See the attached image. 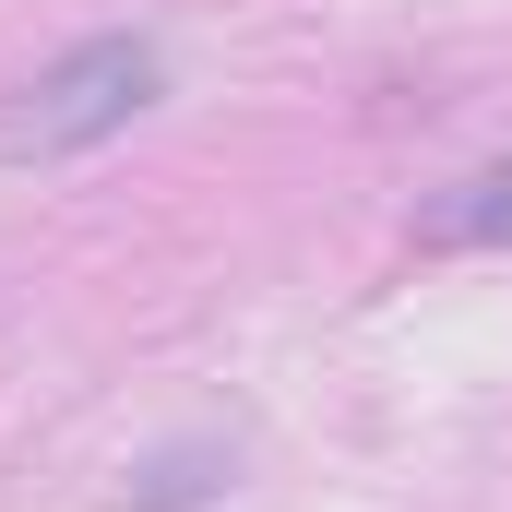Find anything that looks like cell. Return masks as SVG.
I'll use <instances>...</instances> for the list:
<instances>
[{
	"mask_svg": "<svg viewBox=\"0 0 512 512\" xmlns=\"http://www.w3.org/2000/svg\"><path fill=\"white\" fill-rule=\"evenodd\" d=\"M429 239L465 251V239H512V167H477L453 203H429Z\"/></svg>",
	"mask_w": 512,
	"mask_h": 512,
	"instance_id": "7a4b0ae2",
	"label": "cell"
},
{
	"mask_svg": "<svg viewBox=\"0 0 512 512\" xmlns=\"http://www.w3.org/2000/svg\"><path fill=\"white\" fill-rule=\"evenodd\" d=\"M143 96H155V48H143V36H96V48H72L60 72L24 84V108L0 120V155H72V143H108Z\"/></svg>",
	"mask_w": 512,
	"mask_h": 512,
	"instance_id": "6da1fadb",
	"label": "cell"
}]
</instances>
